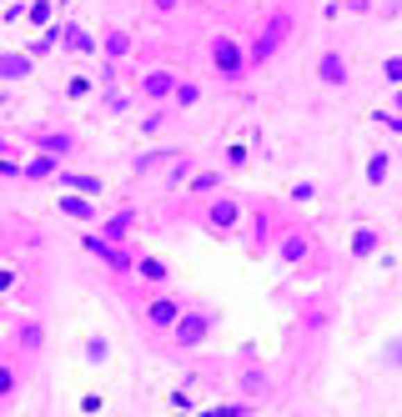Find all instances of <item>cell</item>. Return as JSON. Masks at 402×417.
<instances>
[{"instance_id": "18", "label": "cell", "mask_w": 402, "mask_h": 417, "mask_svg": "<svg viewBox=\"0 0 402 417\" xmlns=\"http://www.w3.org/2000/svg\"><path fill=\"white\" fill-rule=\"evenodd\" d=\"M302 252H307V237H302V232H292V237H287V246H282V262H302Z\"/></svg>"}, {"instance_id": "31", "label": "cell", "mask_w": 402, "mask_h": 417, "mask_svg": "<svg viewBox=\"0 0 402 417\" xmlns=\"http://www.w3.org/2000/svg\"><path fill=\"white\" fill-rule=\"evenodd\" d=\"M397 116H402V86H397Z\"/></svg>"}, {"instance_id": "28", "label": "cell", "mask_w": 402, "mask_h": 417, "mask_svg": "<svg viewBox=\"0 0 402 417\" xmlns=\"http://www.w3.org/2000/svg\"><path fill=\"white\" fill-rule=\"evenodd\" d=\"M86 91H91V80H86V76H76L71 86H66V96H86Z\"/></svg>"}, {"instance_id": "14", "label": "cell", "mask_w": 402, "mask_h": 417, "mask_svg": "<svg viewBox=\"0 0 402 417\" xmlns=\"http://www.w3.org/2000/svg\"><path fill=\"white\" fill-rule=\"evenodd\" d=\"M26 176H31V181H46V176H56V156H51V151H40V156L26 166Z\"/></svg>"}, {"instance_id": "13", "label": "cell", "mask_w": 402, "mask_h": 417, "mask_svg": "<svg viewBox=\"0 0 402 417\" xmlns=\"http://www.w3.org/2000/svg\"><path fill=\"white\" fill-rule=\"evenodd\" d=\"M126 232H131V212H116L111 221L101 226V237H106V241H126Z\"/></svg>"}, {"instance_id": "21", "label": "cell", "mask_w": 402, "mask_h": 417, "mask_svg": "<svg viewBox=\"0 0 402 417\" xmlns=\"http://www.w3.org/2000/svg\"><path fill=\"white\" fill-rule=\"evenodd\" d=\"M383 76H387V86H402V56H387L383 60Z\"/></svg>"}, {"instance_id": "20", "label": "cell", "mask_w": 402, "mask_h": 417, "mask_svg": "<svg viewBox=\"0 0 402 417\" xmlns=\"http://www.w3.org/2000/svg\"><path fill=\"white\" fill-rule=\"evenodd\" d=\"M217 181H221L217 171H196V176H192V192H196V196H201V192H217Z\"/></svg>"}, {"instance_id": "9", "label": "cell", "mask_w": 402, "mask_h": 417, "mask_svg": "<svg viewBox=\"0 0 402 417\" xmlns=\"http://www.w3.org/2000/svg\"><path fill=\"white\" fill-rule=\"evenodd\" d=\"M146 317H151V327H176V322H181V307H176L171 297H156Z\"/></svg>"}, {"instance_id": "25", "label": "cell", "mask_w": 402, "mask_h": 417, "mask_svg": "<svg viewBox=\"0 0 402 417\" xmlns=\"http://www.w3.org/2000/svg\"><path fill=\"white\" fill-rule=\"evenodd\" d=\"M40 146H46V151H56V156H60V151H71V136H40Z\"/></svg>"}, {"instance_id": "12", "label": "cell", "mask_w": 402, "mask_h": 417, "mask_svg": "<svg viewBox=\"0 0 402 417\" xmlns=\"http://www.w3.org/2000/svg\"><path fill=\"white\" fill-rule=\"evenodd\" d=\"M60 181H66L71 192H81V196H101V181H96V176H81V171H60Z\"/></svg>"}, {"instance_id": "10", "label": "cell", "mask_w": 402, "mask_h": 417, "mask_svg": "<svg viewBox=\"0 0 402 417\" xmlns=\"http://www.w3.org/2000/svg\"><path fill=\"white\" fill-rule=\"evenodd\" d=\"M352 257H357V262H362V257H377V232H372V226H357V232H352Z\"/></svg>"}, {"instance_id": "27", "label": "cell", "mask_w": 402, "mask_h": 417, "mask_svg": "<svg viewBox=\"0 0 402 417\" xmlns=\"http://www.w3.org/2000/svg\"><path fill=\"white\" fill-rule=\"evenodd\" d=\"M46 15H51V0H35V6H31V20L40 26V20H46Z\"/></svg>"}, {"instance_id": "26", "label": "cell", "mask_w": 402, "mask_h": 417, "mask_svg": "<svg viewBox=\"0 0 402 417\" xmlns=\"http://www.w3.org/2000/svg\"><path fill=\"white\" fill-rule=\"evenodd\" d=\"M101 357H106V337H91L86 342V362H101Z\"/></svg>"}, {"instance_id": "6", "label": "cell", "mask_w": 402, "mask_h": 417, "mask_svg": "<svg viewBox=\"0 0 402 417\" xmlns=\"http://www.w3.org/2000/svg\"><path fill=\"white\" fill-rule=\"evenodd\" d=\"M141 96H146V101H166V96H176V76H171V71H151V76H141Z\"/></svg>"}, {"instance_id": "30", "label": "cell", "mask_w": 402, "mask_h": 417, "mask_svg": "<svg viewBox=\"0 0 402 417\" xmlns=\"http://www.w3.org/2000/svg\"><path fill=\"white\" fill-rule=\"evenodd\" d=\"M151 6H156V10H171V6H176V0H151Z\"/></svg>"}, {"instance_id": "22", "label": "cell", "mask_w": 402, "mask_h": 417, "mask_svg": "<svg viewBox=\"0 0 402 417\" xmlns=\"http://www.w3.org/2000/svg\"><path fill=\"white\" fill-rule=\"evenodd\" d=\"M196 101H201V91L192 86V80H181L176 86V106H196Z\"/></svg>"}, {"instance_id": "3", "label": "cell", "mask_w": 402, "mask_h": 417, "mask_svg": "<svg viewBox=\"0 0 402 417\" xmlns=\"http://www.w3.org/2000/svg\"><path fill=\"white\" fill-rule=\"evenodd\" d=\"M81 241H86V252H96L101 262H111V266H116V272H131V266H136L131 257H126V246H116V241H106L101 232H91V237H81Z\"/></svg>"}, {"instance_id": "15", "label": "cell", "mask_w": 402, "mask_h": 417, "mask_svg": "<svg viewBox=\"0 0 402 417\" xmlns=\"http://www.w3.org/2000/svg\"><path fill=\"white\" fill-rule=\"evenodd\" d=\"M387 161H392L387 151H377V156L367 161V181H372V186H383V181H387Z\"/></svg>"}, {"instance_id": "4", "label": "cell", "mask_w": 402, "mask_h": 417, "mask_svg": "<svg viewBox=\"0 0 402 417\" xmlns=\"http://www.w3.org/2000/svg\"><path fill=\"white\" fill-rule=\"evenodd\" d=\"M242 221V201H231V196H217L206 206V226L211 232H231V226Z\"/></svg>"}, {"instance_id": "16", "label": "cell", "mask_w": 402, "mask_h": 417, "mask_svg": "<svg viewBox=\"0 0 402 417\" xmlns=\"http://www.w3.org/2000/svg\"><path fill=\"white\" fill-rule=\"evenodd\" d=\"M136 272H141L146 282H166V262H156V257H141V262H136Z\"/></svg>"}, {"instance_id": "24", "label": "cell", "mask_w": 402, "mask_h": 417, "mask_svg": "<svg viewBox=\"0 0 402 417\" xmlns=\"http://www.w3.org/2000/svg\"><path fill=\"white\" fill-rule=\"evenodd\" d=\"M56 40H66V35H60V31H46V35H40V40H35V46H31V56H46V51L56 46Z\"/></svg>"}, {"instance_id": "2", "label": "cell", "mask_w": 402, "mask_h": 417, "mask_svg": "<svg viewBox=\"0 0 402 417\" xmlns=\"http://www.w3.org/2000/svg\"><path fill=\"white\" fill-rule=\"evenodd\" d=\"M287 35H292V15H287V10H277V15H271L267 26H262L257 46H251V66H262V60H271V56H277V46H282Z\"/></svg>"}, {"instance_id": "5", "label": "cell", "mask_w": 402, "mask_h": 417, "mask_svg": "<svg viewBox=\"0 0 402 417\" xmlns=\"http://www.w3.org/2000/svg\"><path fill=\"white\" fill-rule=\"evenodd\" d=\"M171 332H176V342H181V347H196L206 332H211V317H206V312H181V322H176Z\"/></svg>"}, {"instance_id": "1", "label": "cell", "mask_w": 402, "mask_h": 417, "mask_svg": "<svg viewBox=\"0 0 402 417\" xmlns=\"http://www.w3.org/2000/svg\"><path fill=\"white\" fill-rule=\"evenodd\" d=\"M246 51H242V40L237 35H217V40H211V66H217V76L221 80H242L246 76Z\"/></svg>"}, {"instance_id": "17", "label": "cell", "mask_w": 402, "mask_h": 417, "mask_svg": "<svg viewBox=\"0 0 402 417\" xmlns=\"http://www.w3.org/2000/svg\"><path fill=\"white\" fill-rule=\"evenodd\" d=\"M126 51H131V35H121V31H111V35H106V56H111V60H121Z\"/></svg>"}, {"instance_id": "7", "label": "cell", "mask_w": 402, "mask_h": 417, "mask_svg": "<svg viewBox=\"0 0 402 417\" xmlns=\"http://www.w3.org/2000/svg\"><path fill=\"white\" fill-rule=\"evenodd\" d=\"M317 76L327 80V86H347V66L337 51H322V60H317Z\"/></svg>"}, {"instance_id": "11", "label": "cell", "mask_w": 402, "mask_h": 417, "mask_svg": "<svg viewBox=\"0 0 402 417\" xmlns=\"http://www.w3.org/2000/svg\"><path fill=\"white\" fill-rule=\"evenodd\" d=\"M60 46H66V51H81V56H91V51H96V40H91V31H86V26H71Z\"/></svg>"}, {"instance_id": "8", "label": "cell", "mask_w": 402, "mask_h": 417, "mask_svg": "<svg viewBox=\"0 0 402 417\" xmlns=\"http://www.w3.org/2000/svg\"><path fill=\"white\" fill-rule=\"evenodd\" d=\"M56 206H60V216H71V221H96V206H91V201H81V192L60 196Z\"/></svg>"}, {"instance_id": "32", "label": "cell", "mask_w": 402, "mask_h": 417, "mask_svg": "<svg viewBox=\"0 0 402 417\" xmlns=\"http://www.w3.org/2000/svg\"><path fill=\"white\" fill-rule=\"evenodd\" d=\"M211 6H231V0H211Z\"/></svg>"}, {"instance_id": "23", "label": "cell", "mask_w": 402, "mask_h": 417, "mask_svg": "<svg viewBox=\"0 0 402 417\" xmlns=\"http://www.w3.org/2000/svg\"><path fill=\"white\" fill-rule=\"evenodd\" d=\"M246 398H262V392H267V377H262V372H246Z\"/></svg>"}, {"instance_id": "29", "label": "cell", "mask_w": 402, "mask_h": 417, "mask_svg": "<svg viewBox=\"0 0 402 417\" xmlns=\"http://www.w3.org/2000/svg\"><path fill=\"white\" fill-rule=\"evenodd\" d=\"M377 121H383V126H387V131H402V116H392V111H383V116H377Z\"/></svg>"}, {"instance_id": "19", "label": "cell", "mask_w": 402, "mask_h": 417, "mask_svg": "<svg viewBox=\"0 0 402 417\" xmlns=\"http://www.w3.org/2000/svg\"><path fill=\"white\" fill-rule=\"evenodd\" d=\"M26 71H31V60H26V56H6V80H20Z\"/></svg>"}]
</instances>
